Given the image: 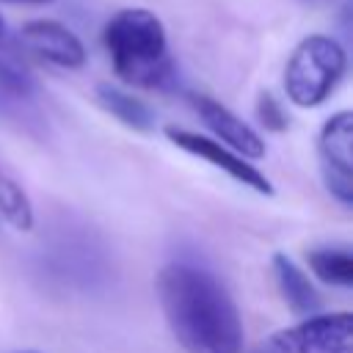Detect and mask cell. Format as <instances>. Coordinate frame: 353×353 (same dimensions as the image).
Here are the masks:
<instances>
[{
	"label": "cell",
	"instance_id": "obj_8",
	"mask_svg": "<svg viewBox=\"0 0 353 353\" xmlns=\"http://www.w3.org/2000/svg\"><path fill=\"white\" fill-rule=\"evenodd\" d=\"M199 119L204 121V127L215 135V141L226 143L229 149H234L243 157H265V141L262 135L245 124L237 113H232L226 105H221L218 99L207 97V94H193L190 97Z\"/></svg>",
	"mask_w": 353,
	"mask_h": 353
},
{
	"label": "cell",
	"instance_id": "obj_9",
	"mask_svg": "<svg viewBox=\"0 0 353 353\" xmlns=\"http://www.w3.org/2000/svg\"><path fill=\"white\" fill-rule=\"evenodd\" d=\"M36 85L33 80L8 58L0 55V119L30 124L36 119Z\"/></svg>",
	"mask_w": 353,
	"mask_h": 353
},
{
	"label": "cell",
	"instance_id": "obj_17",
	"mask_svg": "<svg viewBox=\"0 0 353 353\" xmlns=\"http://www.w3.org/2000/svg\"><path fill=\"white\" fill-rule=\"evenodd\" d=\"M14 353H41V350H14Z\"/></svg>",
	"mask_w": 353,
	"mask_h": 353
},
{
	"label": "cell",
	"instance_id": "obj_10",
	"mask_svg": "<svg viewBox=\"0 0 353 353\" xmlns=\"http://www.w3.org/2000/svg\"><path fill=\"white\" fill-rule=\"evenodd\" d=\"M273 279L279 287V295L284 298V303L290 306V312L295 314H314L323 309V298L317 292V287L309 281V276L281 251L273 254Z\"/></svg>",
	"mask_w": 353,
	"mask_h": 353
},
{
	"label": "cell",
	"instance_id": "obj_19",
	"mask_svg": "<svg viewBox=\"0 0 353 353\" xmlns=\"http://www.w3.org/2000/svg\"><path fill=\"white\" fill-rule=\"evenodd\" d=\"M0 176H3V171H0Z\"/></svg>",
	"mask_w": 353,
	"mask_h": 353
},
{
	"label": "cell",
	"instance_id": "obj_12",
	"mask_svg": "<svg viewBox=\"0 0 353 353\" xmlns=\"http://www.w3.org/2000/svg\"><path fill=\"white\" fill-rule=\"evenodd\" d=\"M306 262L323 284L342 287V290H347L353 284V254L342 245L312 248V251H306Z\"/></svg>",
	"mask_w": 353,
	"mask_h": 353
},
{
	"label": "cell",
	"instance_id": "obj_5",
	"mask_svg": "<svg viewBox=\"0 0 353 353\" xmlns=\"http://www.w3.org/2000/svg\"><path fill=\"white\" fill-rule=\"evenodd\" d=\"M317 160L323 185L342 207L353 204V113L336 110L317 135Z\"/></svg>",
	"mask_w": 353,
	"mask_h": 353
},
{
	"label": "cell",
	"instance_id": "obj_2",
	"mask_svg": "<svg viewBox=\"0 0 353 353\" xmlns=\"http://www.w3.org/2000/svg\"><path fill=\"white\" fill-rule=\"evenodd\" d=\"M102 47L116 77L135 88H168L174 83V58L160 17L149 8H119L102 28Z\"/></svg>",
	"mask_w": 353,
	"mask_h": 353
},
{
	"label": "cell",
	"instance_id": "obj_15",
	"mask_svg": "<svg viewBox=\"0 0 353 353\" xmlns=\"http://www.w3.org/2000/svg\"><path fill=\"white\" fill-rule=\"evenodd\" d=\"M3 3H28V6H47L52 0H3Z\"/></svg>",
	"mask_w": 353,
	"mask_h": 353
},
{
	"label": "cell",
	"instance_id": "obj_4",
	"mask_svg": "<svg viewBox=\"0 0 353 353\" xmlns=\"http://www.w3.org/2000/svg\"><path fill=\"white\" fill-rule=\"evenodd\" d=\"M273 353H353V314L314 312L270 336Z\"/></svg>",
	"mask_w": 353,
	"mask_h": 353
},
{
	"label": "cell",
	"instance_id": "obj_3",
	"mask_svg": "<svg viewBox=\"0 0 353 353\" xmlns=\"http://www.w3.org/2000/svg\"><path fill=\"white\" fill-rule=\"evenodd\" d=\"M347 72L345 47L325 33H312L295 44L284 66V94L295 108L323 105Z\"/></svg>",
	"mask_w": 353,
	"mask_h": 353
},
{
	"label": "cell",
	"instance_id": "obj_14",
	"mask_svg": "<svg viewBox=\"0 0 353 353\" xmlns=\"http://www.w3.org/2000/svg\"><path fill=\"white\" fill-rule=\"evenodd\" d=\"M256 119L270 132H284L290 127V116H287L284 105L270 91H262L259 94V99H256Z\"/></svg>",
	"mask_w": 353,
	"mask_h": 353
},
{
	"label": "cell",
	"instance_id": "obj_11",
	"mask_svg": "<svg viewBox=\"0 0 353 353\" xmlns=\"http://www.w3.org/2000/svg\"><path fill=\"white\" fill-rule=\"evenodd\" d=\"M97 102H99L113 119H119L124 127H130V130H135V132H149V130L154 127V113H152V108H149L143 99H138V97H132L130 91H124V88H116V85H110V83H99V85H97Z\"/></svg>",
	"mask_w": 353,
	"mask_h": 353
},
{
	"label": "cell",
	"instance_id": "obj_18",
	"mask_svg": "<svg viewBox=\"0 0 353 353\" xmlns=\"http://www.w3.org/2000/svg\"><path fill=\"white\" fill-rule=\"evenodd\" d=\"M306 3H325V0H306Z\"/></svg>",
	"mask_w": 353,
	"mask_h": 353
},
{
	"label": "cell",
	"instance_id": "obj_1",
	"mask_svg": "<svg viewBox=\"0 0 353 353\" xmlns=\"http://www.w3.org/2000/svg\"><path fill=\"white\" fill-rule=\"evenodd\" d=\"M157 298L174 339L188 353H240L243 320L226 287L193 262H171L157 276Z\"/></svg>",
	"mask_w": 353,
	"mask_h": 353
},
{
	"label": "cell",
	"instance_id": "obj_6",
	"mask_svg": "<svg viewBox=\"0 0 353 353\" xmlns=\"http://www.w3.org/2000/svg\"><path fill=\"white\" fill-rule=\"evenodd\" d=\"M165 138L174 146H179L182 152H188V154H193V157H199V160L221 168L234 182H240V185H245V188H251V190H256L262 196H273L276 193L273 185H270V179L259 168H254L248 163V157L237 154L226 143H221L215 138H207L201 132H193V130H182V127H165Z\"/></svg>",
	"mask_w": 353,
	"mask_h": 353
},
{
	"label": "cell",
	"instance_id": "obj_7",
	"mask_svg": "<svg viewBox=\"0 0 353 353\" xmlns=\"http://www.w3.org/2000/svg\"><path fill=\"white\" fill-rule=\"evenodd\" d=\"M19 41L28 52L61 69H83L88 61V52L80 36L58 19H47V17L28 19L19 28Z\"/></svg>",
	"mask_w": 353,
	"mask_h": 353
},
{
	"label": "cell",
	"instance_id": "obj_16",
	"mask_svg": "<svg viewBox=\"0 0 353 353\" xmlns=\"http://www.w3.org/2000/svg\"><path fill=\"white\" fill-rule=\"evenodd\" d=\"M3 41H6V19L0 17V44H3Z\"/></svg>",
	"mask_w": 353,
	"mask_h": 353
},
{
	"label": "cell",
	"instance_id": "obj_13",
	"mask_svg": "<svg viewBox=\"0 0 353 353\" xmlns=\"http://www.w3.org/2000/svg\"><path fill=\"white\" fill-rule=\"evenodd\" d=\"M0 218H3L8 226L19 229V232H30V229H33V221H36L33 204H30L28 193H25L22 185H19L14 176H8L6 171H3V176H0Z\"/></svg>",
	"mask_w": 353,
	"mask_h": 353
}]
</instances>
